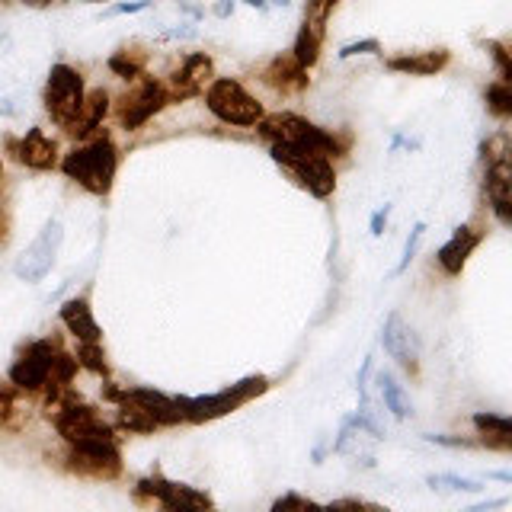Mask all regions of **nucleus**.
<instances>
[{
  "label": "nucleus",
  "instance_id": "nucleus-21",
  "mask_svg": "<svg viewBox=\"0 0 512 512\" xmlns=\"http://www.w3.org/2000/svg\"><path fill=\"white\" fill-rule=\"evenodd\" d=\"M132 400H138V404L148 410L157 426H173V423H183V416H180V407H176V397H167V394H160V391H151V388H132V391H125Z\"/></svg>",
  "mask_w": 512,
  "mask_h": 512
},
{
  "label": "nucleus",
  "instance_id": "nucleus-35",
  "mask_svg": "<svg viewBox=\"0 0 512 512\" xmlns=\"http://www.w3.org/2000/svg\"><path fill=\"white\" fill-rule=\"evenodd\" d=\"M292 506H301V509H308V506H314L311 500H304V496H282V500H276L272 503V509H292Z\"/></svg>",
  "mask_w": 512,
  "mask_h": 512
},
{
  "label": "nucleus",
  "instance_id": "nucleus-11",
  "mask_svg": "<svg viewBox=\"0 0 512 512\" xmlns=\"http://www.w3.org/2000/svg\"><path fill=\"white\" fill-rule=\"evenodd\" d=\"M173 100L170 90L164 84H157V80H144V84L125 96V103L119 109V122L125 132H135V128L148 125L160 109H167V103Z\"/></svg>",
  "mask_w": 512,
  "mask_h": 512
},
{
  "label": "nucleus",
  "instance_id": "nucleus-32",
  "mask_svg": "<svg viewBox=\"0 0 512 512\" xmlns=\"http://www.w3.org/2000/svg\"><path fill=\"white\" fill-rule=\"evenodd\" d=\"M381 45L378 39H362V42H349L340 48V58H352V55H378Z\"/></svg>",
  "mask_w": 512,
  "mask_h": 512
},
{
  "label": "nucleus",
  "instance_id": "nucleus-40",
  "mask_svg": "<svg viewBox=\"0 0 512 512\" xmlns=\"http://www.w3.org/2000/svg\"><path fill=\"white\" fill-rule=\"evenodd\" d=\"M231 10H234V7H231V4H221V7H218V16H228V13H231Z\"/></svg>",
  "mask_w": 512,
  "mask_h": 512
},
{
  "label": "nucleus",
  "instance_id": "nucleus-31",
  "mask_svg": "<svg viewBox=\"0 0 512 512\" xmlns=\"http://www.w3.org/2000/svg\"><path fill=\"white\" fill-rule=\"evenodd\" d=\"M16 413V388L13 384H0V429H4Z\"/></svg>",
  "mask_w": 512,
  "mask_h": 512
},
{
  "label": "nucleus",
  "instance_id": "nucleus-4",
  "mask_svg": "<svg viewBox=\"0 0 512 512\" xmlns=\"http://www.w3.org/2000/svg\"><path fill=\"white\" fill-rule=\"evenodd\" d=\"M205 106L224 125H240V128H250L266 116L263 103L231 77H218L205 87Z\"/></svg>",
  "mask_w": 512,
  "mask_h": 512
},
{
  "label": "nucleus",
  "instance_id": "nucleus-25",
  "mask_svg": "<svg viewBox=\"0 0 512 512\" xmlns=\"http://www.w3.org/2000/svg\"><path fill=\"white\" fill-rule=\"evenodd\" d=\"M378 391H381V400H384V407H388L397 420H407V416L413 413V407H410V397H407V391L400 388V384L394 381V375H388V372H378Z\"/></svg>",
  "mask_w": 512,
  "mask_h": 512
},
{
  "label": "nucleus",
  "instance_id": "nucleus-29",
  "mask_svg": "<svg viewBox=\"0 0 512 512\" xmlns=\"http://www.w3.org/2000/svg\"><path fill=\"white\" fill-rule=\"evenodd\" d=\"M336 4H340V0H308V4H304V20H311L317 26H327Z\"/></svg>",
  "mask_w": 512,
  "mask_h": 512
},
{
  "label": "nucleus",
  "instance_id": "nucleus-33",
  "mask_svg": "<svg viewBox=\"0 0 512 512\" xmlns=\"http://www.w3.org/2000/svg\"><path fill=\"white\" fill-rule=\"evenodd\" d=\"M423 231H426V224H416L413 228V234H410V240H407V247H404V260H400V266L394 269V276H400L407 266H410V260H413V253H416V247H420V237H423Z\"/></svg>",
  "mask_w": 512,
  "mask_h": 512
},
{
  "label": "nucleus",
  "instance_id": "nucleus-7",
  "mask_svg": "<svg viewBox=\"0 0 512 512\" xmlns=\"http://www.w3.org/2000/svg\"><path fill=\"white\" fill-rule=\"evenodd\" d=\"M84 77H80L77 68L71 64H55L52 71H48V80H45V112L52 116L55 125L61 128H71V122L77 119L80 106H84Z\"/></svg>",
  "mask_w": 512,
  "mask_h": 512
},
{
  "label": "nucleus",
  "instance_id": "nucleus-30",
  "mask_svg": "<svg viewBox=\"0 0 512 512\" xmlns=\"http://www.w3.org/2000/svg\"><path fill=\"white\" fill-rule=\"evenodd\" d=\"M429 487H445V490H484L477 484V480H468V477H455V474H432L429 477Z\"/></svg>",
  "mask_w": 512,
  "mask_h": 512
},
{
  "label": "nucleus",
  "instance_id": "nucleus-43",
  "mask_svg": "<svg viewBox=\"0 0 512 512\" xmlns=\"http://www.w3.org/2000/svg\"><path fill=\"white\" fill-rule=\"evenodd\" d=\"M0 176H4V164H0Z\"/></svg>",
  "mask_w": 512,
  "mask_h": 512
},
{
  "label": "nucleus",
  "instance_id": "nucleus-19",
  "mask_svg": "<svg viewBox=\"0 0 512 512\" xmlns=\"http://www.w3.org/2000/svg\"><path fill=\"white\" fill-rule=\"evenodd\" d=\"M448 55L445 48H429V52H407V55H394L384 64H388V71H397V74H413V77H429V74H439L445 64H448Z\"/></svg>",
  "mask_w": 512,
  "mask_h": 512
},
{
  "label": "nucleus",
  "instance_id": "nucleus-39",
  "mask_svg": "<svg viewBox=\"0 0 512 512\" xmlns=\"http://www.w3.org/2000/svg\"><path fill=\"white\" fill-rule=\"evenodd\" d=\"M26 7H52V4H61V0H23Z\"/></svg>",
  "mask_w": 512,
  "mask_h": 512
},
{
  "label": "nucleus",
  "instance_id": "nucleus-1",
  "mask_svg": "<svg viewBox=\"0 0 512 512\" xmlns=\"http://www.w3.org/2000/svg\"><path fill=\"white\" fill-rule=\"evenodd\" d=\"M61 170L80 189H87L90 196H109L112 183H116V170H119V148L106 135L90 138L71 154H64Z\"/></svg>",
  "mask_w": 512,
  "mask_h": 512
},
{
  "label": "nucleus",
  "instance_id": "nucleus-13",
  "mask_svg": "<svg viewBox=\"0 0 512 512\" xmlns=\"http://www.w3.org/2000/svg\"><path fill=\"white\" fill-rule=\"evenodd\" d=\"M381 343H384V352L400 365L407 368V372H416V365H420V336L413 333V327L407 324L400 314H391L384 320V330H381Z\"/></svg>",
  "mask_w": 512,
  "mask_h": 512
},
{
  "label": "nucleus",
  "instance_id": "nucleus-5",
  "mask_svg": "<svg viewBox=\"0 0 512 512\" xmlns=\"http://www.w3.org/2000/svg\"><path fill=\"white\" fill-rule=\"evenodd\" d=\"M266 391V378L253 375L231 384L218 394H205V397H176V407H180V416L186 423H205V420H218V416H228L237 407H244L250 397Z\"/></svg>",
  "mask_w": 512,
  "mask_h": 512
},
{
  "label": "nucleus",
  "instance_id": "nucleus-41",
  "mask_svg": "<svg viewBox=\"0 0 512 512\" xmlns=\"http://www.w3.org/2000/svg\"><path fill=\"white\" fill-rule=\"evenodd\" d=\"M244 4H250V7H266V0H244Z\"/></svg>",
  "mask_w": 512,
  "mask_h": 512
},
{
  "label": "nucleus",
  "instance_id": "nucleus-28",
  "mask_svg": "<svg viewBox=\"0 0 512 512\" xmlns=\"http://www.w3.org/2000/svg\"><path fill=\"white\" fill-rule=\"evenodd\" d=\"M109 68L116 71L119 77H141V68H144V58L132 55V52H119V55H112L109 58Z\"/></svg>",
  "mask_w": 512,
  "mask_h": 512
},
{
  "label": "nucleus",
  "instance_id": "nucleus-38",
  "mask_svg": "<svg viewBox=\"0 0 512 512\" xmlns=\"http://www.w3.org/2000/svg\"><path fill=\"white\" fill-rule=\"evenodd\" d=\"M388 212H391V205H384L381 212L372 218V234H381V228H384V221H388Z\"/></svg>",
  "mask_w": 512,
  "mask_h": 512
},
{
  "label": "nucleus",
  "instance_id": "nucleus-12",
  "mask_svg": "<svg viewBox=\"0 0 512 512\" xmlns=\"http://www.w3.org/2000/svg\"><path fill=\"white\" fill-rule=\"evenodd\" d=\"M68 468L74 474H80V477H96V480L116 477L122 471L119 442H106V445H71Z\"/></svg>",
  "mask_w": 512,
  "mask_h": 512
},
{
  "label": "nucleus",
  "instance_id": "nucleus-27",
  "mask_svg": "<svg viewBox=\"0 0 512 512\" xmlns=\"http://www.w3.org/2000/svg\"><path fill=\"white\" fill-rule=\"evenodd\" d=\"M77 365H84L93 375H109L106 352L100 343H77Z\"/></svg>",
  "mask_w": 512,
  "mask_h": 512
},
{
  "label": "nucleus",
  "instance_id": "nucleus-16",
  "mask_svg": "<svg viewBox=\"0 0 512 512\" xmlns=\"http://www.w3.org/2000/svg\"><path fill=\"white\" fill-rule=\"evenodd\" d=\"M480 240H484V231L471 228V224H461V228H455V234L439 247V253H436L439 266L448 272V276H461L464 263L471 260V253L477 250Z\"/></svg>",
  "mask_w": 512,
  "mask_h": 512
},
{
  "label": "nucleus",
  "instance_id": "nucleus-3",
  "mask_svg": "<svg viewBox=\"0 0 512 512\" xmlns=\"http://www.w3.org/2000/svg\"><path fill=\"white\" fill-rule=\"evenodd\" d=\"M48 416H52L58 436L68 445H106V442H116V432H112V426L93 407L80 404L74 394H64L61 400H55V404L48 407Z\"/></svg>",
  "mask_w": 512,
  "mask_h": 512
},
{
  "label": "nucleus",
  "instance_id": "nucleus-17",
  "mask_svg": "<svg viewBox=\"0 0 512 512\" xmlns=\"http://www.w3.org/2000/svg\"><path fill=\"white\" fill-rule=\"evenodd\" d=\"M484 192H487V205L496 215L500 224H512V196H509V160H493L484 164Z\"/></svg>",
  "mask_w": 512,
  "mask_h": 512
},
{
  "label": "nucleus",
  "instance_id": "nucleus-42",
  "mask_svg": "<svg viewBox=\"0 0 512 512\" xmlns=\"http://www.w3.org/2000/svg\"><path fill=\"white\" fill-rule=\"evenodd\" d=\"M87 4H100V0H87Z\"/></svg>",
  "mask_w": 512,
  "mask_h": 512
},
{
  "label": "nucleus",
  "instance_id": "nucleus-8",
  "mask_svg": "<svg viewBox=\"0 0 512 512\" xmlns=\"http://www.w3.org/2000/svg\"><path fill=\"white\" fill-rule=\"evenodd\" d=\"M55 352L58 346L52 340H36L29 343L16 362L10 365V384L16 391H26V394H36V391H45L48 384V375H52V362H55Z\"/></svg>",
  "mask_w": 512,
  "mask_h": 512
},
{
  "label": "nucleus",
  "instance_id": "nucleus-2",
  "mask_svg": "<svg viewBox=\"0 0 512 512\" xmlns=\"http://www.w3.org/2000/svg\"><path fill=\"white\" fill-rule=\"evenodd\" d=\"M256 128H260V135L269 144H288V148L324 154V157L343 154L340 138L324 132V128L308 122L304 116H295V112H276V116H263L260 122H256Z\"/></svg>",
  "mask_w": 512,
  "mask_h": 512
},
{
  "label": "nucleus",
  "instance_id": "nucleus-22",
  "mask_svg": "<svg viewBox=\"0 0 512 512\" xmlns=\"http://www.w3.org/2000/svg\"><path fill=\"white\" fill-rule=\"evenodd\" d=\"M474 429L480 432V445L487 448H500V452H509L512 448V423L506 416L496 413H474Z\"/></svg>",
  "mask_w": 512,
  "mask_h": 512
},
{
  "label": "nucleus",
  "instance_id": "nucleus-23",
  "mask_svg": "<svg viewBox=\"0 0 512 512\" xmlns=\"http://www.w3.org/2000/svg\"><path fill=\"white\" fill-rule=\"evenodd\" d=\"M266 84L276 90H301L308 84V71H304L292 55L272 58V64L266 68Z\"/></svg>",
  "mask_w": 512,
  "mask_h": 512
},
{
  "label": "nucleus",
  "instance_id": "nucleus-18",
  "mask_svg": "<svg viewBox=\"0 0 512 512\" xmlns=\"http://www.w3.org/2000/svg\"><path fill=\"white\" fill-rule=\"evenodd\" d=\"M58 317H61V324L68 327V333L74 336L77 343H103V330H100V324H96L93 308H90L87 298L64 301Z\"/></svg>",
  "mask_w": 512,
  "mask_h": 512
},
{
  "label": "nucleus",
  "instance_id": "nucleus-26",
  "mask_svg": "<svg viewBox=\"0 0 512 512\" xmlns=\"http://www.w3.org/2000/svg\"><path fill=\"white\" fill-rule=\"evenodd\" d=\"M484 100H487V109L493 112V116H500V119L512 116V87H509V80H496V84H490L487 93H484Z\"/></svg>",
  "mask_w": 512,
  "mask_h": 512
},
{
  "label": "nucleus",
  "instance_id": "nucleus-15",
  "mask_svg": "<svg viewBox=\"0 0 512 512\" xmlns=\"http://www.w3.org/2000/svg\"><path fill=\"white\" fill-rule=\"evenodd\" d=\"M212 77H215L212 58L205 52H192L183 58V68L173 74L170 96H180V100H186V96H199L208 84H212Z\"/></svg>",
  "mask_w": 512,
  "mask_h": 512
},
{
  "label": "nucleus",
  "instance_id": "nucleus-6",
  "mask_svg": "<svg viewBox=\"0 0 512 512\" xmlns=\"http://www.w3.org/2000/svg\"><path fill=\"white\" fill-rule=\"evenodd\" d=\"M269 154L276 164L295 173V180L311 192L317 199H330L336 189V170L330 164V157L324 154H311V151H298L288 148V144H269Z\"/></svg>",
  "mask_w": 512,
  "mask_h": 512
},
{
  "label": "nucleus",
  "instance_id": "nucleus-34",
  "mask_svg": "<svg viewBox=\"0 0 512 512\" xmlns=\"http://www.w3.org/2000/svg\"><path fill=\"white\" fill-rule=\"evenodd\" d=\"M487 52L493 55L496 68H500V80H509V77H512V68H509V55H506V45H500V42H487Z\"/></svg>",
  "mask_w": 512,
  "mask_h": 512
},
{
  "label": "nucleus",
  "instance_id": "nucleus-37",
  "mask_svg": "<svg viewBox=\"0 0 512 512\" xmlns=\"http://www.w3.org/2000/svg\"><path fill=\"white\" fill-rule=\"evenodd\" d=\"M151 7V0H138V4H119V7H112L109 13H138V10H148Z\"/></svg>",
  "mask_w": 512,
  "mask_h": 512
},
{
  "label": "nucleus",
  "instance_id": "nucleus-14",
  "mask_svg": "<svg viewBox=\"0 0 512 512\" xmlns=\"http://www.w3.org/2000/svg\"><path fill=\"white\" fill-rule=\"evenodd\" d=\"M7 148L29 170H55L58 167V144L48 138L42 128H29L23 138H10Z\"/></svg>",
  "mask_w": 512,
  "mask_h": 512
},
{
  "label": "nucleus",
  "instance_id": "nucleus-20",
  "mask_svg": "<svg viewBox=\"0 0 512 512\" xmlns=\"http://www.w3.org/2000/svg\"><path fill=\"white\" fill-rule=\"evenodd\" d=\"M109 116V93L106 90H93L84 96V106H80L77 119L71 122L68 132L74 138H90L96 128L103 125V119Z\"/></svg>",
  "mask_w": 512,
  "mask_h": 512
},
{
  "label": "nucleus",
  "instance_id": "nucleus-24",
  "mask_svg": "<svg viewBox=\"0 0 512 512\" xmlns=\"http://www.w3.org/2000/svg\"><path fill=\"white\" fill-rule=\"evenodd\" d=\"M320 45H324V26L304 20V26L298 29V36H295L292 58L301 64L304 71H311L317 64V58H320Z\"/></svg>",
  "mask_w": 512,
  "mask_h": 512
},
{
  "label": "nucleus",
  "instance_id": "nucleus-9",
  "mask_svg": "<svg viewBox=\"0 0 512 512\" xmlns=\"http://www.w3.org/2000/svg\"><path fill=\"white\" fill-rule=\"evenodd\" d=\"M61 240H64L61 221H48L45 228L39 231V237L32 240V244L23 250L20 260H16V266H13L16 279H23V282H42L48 272H52V266H55V256L61 250Z\"/></svg>",
  "mask_w": 512,
  "mask_h": 512
},
{
  "label": "nucleus",
  "instance_id": "nucleus-10",
  "mask_svg": "<svg viewBox=\"0 0 512 512\" xmlns=\"http://www.w3.org/2000/svg\"><path fill=\"white\" fill-rule=\"evenodd\" d=\"M138 493H148L154 503H160L170 512H192V509H215L212 496L189 487V484H173V480H164L160 474L138 480Z\"/></svg>",
  "mask_w": 512,
  "mask_h": 512
},
{
  "label": "nucleus",
  "instance_id": "nucleus-36",
  "mask_svg": "<svg viewBox=\"0 0 512 512\" xmlns=\"http://www.w3.org/2000/svg\"><path fill=\"white\" fill-rule=\"evenodd\" d=\"M426 439L436 442V445H448V448H471V445H477L471 439H452V436H426Z\"/></svg>",
  "mask_w": 512,
  "mask_h": 512
}]
</instances>
